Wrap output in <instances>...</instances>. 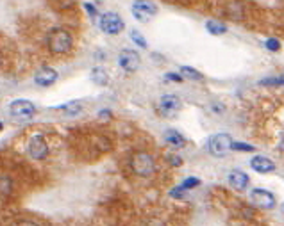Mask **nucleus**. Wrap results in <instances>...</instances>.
<instances>
[{
	"label": "nucleus",
	"instance_id": "obj_21",
	"mask_svg": "<svg viewBox=\"0 0 284 226\" xmlns=\"http://www.w3.org/2000/svg\"><path fill=\"white\" fill-rule=\"evenodd\" d=\"M198 183H200V180H198V178H193V176H191V178H186L184 182H182L181 189H195V187L198 185Z\"/></svg>",
	"mask_w": 284,
	"mask_h": 226
},
{
	"label": "nucleus",
	"instance_id": "obj_18",
	"mask_svg": "<svg viewBox=\"0 0 284 226\" xmlns=\"http://www.w3.org/2000/svg\"><path fill=\"white\" fill-rule=\"evenodd\" d=\"M179 75H181L182 78H189V80H202V78H204V75H202L200 71H197L191 66H181V73Z\"/></svg>",
	"mask_w": 284,
	"mask_h": 226
},
{
	"label": "nucleus",
	"instance_id": "obj_24",
	"mask_svg": "<svg viewBox=\"0 0 284 226\" xmlns=\"http://www.w3.org/2000/svg\"><path fill=\"white\" fill-rule=\"evenodd\" d=\"M166 78H168V80H174V82H182V77L179 73H168Z\"/></svg>",
	"mask_w": 284,
	"mask_h": 226
},
{
	"label": "nucleus",
	"instance_id": "obj_7",
	"mask_svg": "<svg viewBox=\"0 0 284 226\" xmlns=\"http://www.w3.org/2000/svg\"><path fill=\"white\" fill-rule=\"evenodd\" d=\"M139 55L138 52L129 50V48H123L118 54V66L122 68L123 71H136L139 68Z\"/></svg>",
	"mask_w": 284,
	"mask_h": 226
},
{
	"label": "nucleus",
	"instance_id": "obj_16",
	"mask_svg": "<svg viewBox=\"0 0 284 226\" xmlns=\"http://www.w3.org/2000/svg\"><path fill=\"white\" fill-rule=\"evenodd\" d=\"M90 78L95 82V84H99V86H106L107 80H109V77H107L104 68H93L90 73Z\"/></svg>",
	"mask_w": 284,
	"mask_h": 226
},
{
	"label": "nucleus",
	"instance_id": "obj_6",
	"mask_svg": "<svg viewBox=\"0 0 284 226\" xmlns=\"http://www.w3.org/2000/svg\"><path fill=\"white\" fill-rule=\"evenodd\" d=\"M9 112L13 118H18V120H29V118L34 116L36 107L27 100H15L9 105Z\"/></svg>",
	"mask_w": 284,
	"mask_h": 226
},
{
	"label": "nucleus",
	"instance_id": "obj_1",
	"mask_svg": "<svg viewBox=\"0 0 284 226\" xmlns=\"http://www.w3.org/2000/svg\"><path fill=\"white\" fill-rule=\"evenodd\" d=\"M47 41H48V50H50V54H54V55L66 54V52L72 48V45H74V38H72V34L61 27L52 29Z\"/></svg>",
	"mask_w": 284,
	"mask_h": 226
},
{
	"label": "nucleus",
	"instance_id": "obj_22",
	"mask_svg": "<svg viewBox=\"0 0 284 226\" xmlns=\"http://www.w3.org/2000/svg\"><path fill=\"white\" fill-rule=\"evenodd\" d=\"M259 84H263V86H280L282 84V78H263V80L259 82Z\"/></svg>",
	"mask_w": 284,
	"mask_h": 226
},
{
	"label": "nucleus",
	"instance_id": "obj_10",
	"mask_svg": "<svg viewBox=\"0 0 284 226\" xmlns=\"http://www.w3.org/2000/svg\"><path fill=\"white\" fill-rule=\"evenodd\" d=\"M181 107H182V101L177 94H163V96L159 98V109H161L163 114H166V116L175 114Z\"/></svg>",
	"mask_w": 284,
	"mask_h": 226
},
{
	"label": "nucleus",
	"instance_id": "obj_27",
	"mask_svg": "<svg viewBox=\"0 0 284 226\" xmlns=\"http://www.w3.org/2000/svg\"><path fill=\"white\" fill-rule=\"evenodd\" d=\"M170 162L174 164V166H181V164H182V160L179 159V157H170Z\"/></svg>",
	"mask_w": 284,
	"mask_h": 226
},
{
	"label": "nucleus",
	"instance_id": "obj_3",
	"mask_svg": "<svg viewBox=\"0 0 284 226\" xmlns=\"http://www.w3.org/2000/svg\"><path fill=\"white\" fill-rule=\"evenodd\" d=\"M100 31L106 32V34H120L125 27V22L122 20V16H118L116 13H106V15L100 16Z\"/></svg>",
	"mask_w": 284,
	"mask_h": 226
},
{
	"label": "nucleus",
	"instance_id": "obj_5",
	"mask_svg": "<svg viewBox=\"0 0 284 226\" xmlns=\"http://www.w3.org/2000/svg\"><path fill=\"white\" fill-rule=\"evenodd\" d=\"M132 171L138 176H150L154 173V159L149 153H136L132 157Z\"/></svg>",
	"mask_w": 284,
	"mask_h": 226
},
{
	"label": "nucleus",
	"instance_id": "obj_9",
	"mask_svg": "<svg viewBox=\"0 0 284 226\" xmlns=\"http://www.w3.org/2000/svg\"><path fill=\"white\" fill-rule=\"evenodd\" d=\"M250 199H252L254 205L259 208L270 210V208L275 207V196L270 191H264V189H254V191L250 192Z\"/></svg>",
	"mask_w": 284,
	"mask_h": 226
},
{
	"label": "nucleus",
	"instance_id": "obj_28",
	"mask_svg": "<svg viewBox=\"0 0 284 226\" xmlns=\"http://www.w3.org/2000/svg\"><path fill=\"white\" fill-rule=\"evenodd\" d=\"M16 226H38L36 222H32V221H22V222H18Z\"/></svg>",
	"mask_w": 284,
	"mask_h": 226
},
{
	"label": "nucleus",
	"instance_id": "obj_23",
	"mask_svg": "<svg viewBox=\"0 0 284 226\" xmlns=\"http://www.w3.org/2000/svg\"><path fill=\"white\" fill-rule=\"evenodd\" d=\"M279 41H277V39H268V41H266V48H268V50H272V52H275V50H279Z\"/></svg>",
	"mask_w": 284,
	"mask_h": 226
},
{
	"label": "nucleus",
	"instance_id": "obj_25",
	"mask_svg": "<svg viewBox=\"0 0 284 226\" xmlns=\"http://www.w3.org/2000/svg\"><path fill=\"white\" fill-rule=\"evenodd\" d=\"M84 8H86V11L90 13L91 16H97V9H95L93 4H88V2H86V4H84Z\"/></svg>",
	"mask_w": 284,
	"mask_h": 226
},
{
	"label": "nucleus",
	"instance_id": "obj_12",
	"mask_svg": "<svg viewBox=\"0 0 284 226\" xmlns=\"http://www.w3.org/2000/svg\"><path fill=\"white\" fill-rule=\"evenodd\" d=\"M250 166H252L254 171L257 173H273L275 171V162H272L270 159H266V157H261V155H256L252 160H250Z\"/></svg>",
	"mask_w": 284,
	"mask_h": 226
},
{
	"label": "nucleus",
	"instance_id": "obj_29",
	"mask_svg": "<svg viewBox=\"0 0 284 226\" xmlns=\"http://www.w3.org/2000/svg\"><path fill=\"white\" fill-rule=\"evenodd\" d=\"M0 130H2V123H0Z\"/></svg>",
	"mask_w": 284,
	"mask_h": 226
},
{
	"label": "nucleus",
	"instance_id": "obj_2",
	"mask_svg": "<svg viewBox=\"0 0 284 226\" xmlns=\"http://www.w3.org/2000/svg\"><path fill=\"white\" fill-rule=\"evenodd\" d=\"M156 15H158V6L150 0H136L132 4V16L141 24L150 22Z\"/></svg>",
	"mask_w": 284,
	"mask_h": 226
},
{
	"label": "nucleus",
	"instance_id": "obj_19",
	"mask_svg": "<svg viewBox=\"0 0 284 226\" xmlns=\"http://www.w3.org/2000/svg\"><path fill=\"white\" fill-rule=\"evenodd\" d=\"M130 39H132V41H134L138 47L147 48V39H145V36H143L139 31H130Z\"/></svg>",
	"mask_w": 284,
	"mask_h": 226
},
{
	"label": "nucleus",
	"instance_id": "obj_11",
	"mask_svg": "<svg viewBox=\"0 0 284 226\" xmlns=\"http://www.w3.org/2000/svg\"><path fill=\"white\" fill-rule=\"evenodd\" d=\"M57 71L52 70V68H41V70L36 71L34 75V82L38 84V86H52L55 80H57Z\"/></svg>",
	"mask_w": 284,
	"mask_h": 226
},
{
	"label": "nucleus",
	"instance_id": "obj_8",
	"mask_svg": "<svg viewBox=\"0 0 284 226\" xmlns=\"http://www.w3.org/2000/svg\"><path fill=\"white\" fill-rule=\"evenodd\" d=\"M27 152L32 159L43 160L45 157L48 155V145H47V141L43 139V136L31 137V141H29V145H27Z\"/></svg>",
	"mask_w": 284,
	"mask_h": 226
},
{
	"label": "nucleus",
	"instance_id": "obj_20",
	"mask_svg": "<svg viewBox=\"0 0 284 226\" xmlns=\"http://www.w3.org/2000/svg\"><path fill=\"white\" fill-rule=\"evenodd\" d=\"M231 150H238V152H254L252 145H245V143H234L231 145Z\"/></svg>",
	"mask_w": 284,
	"mask_h": 226
},
{
	"label": "nucleus",
	"instance_id": "obj_4",
	"mask_svg": "<svg viewBox=\"0 0 284 226\" xmlns=\"http://www.w3.org/2000/svg\"><path fill=\"white\" fill-rule=\"evenodd\" d=\"M231 145H233V137L229 134H215L207 141V148L217 157H225V153L231 150Z\"/></svg>",
	"mask_w": 284,
	"mask_h": 226
},
{
	"label": "nucleus",
	"instance_id": "obj_26",
	"mask_svg": "<svg viewBox=\"0 0 284 226\" xmlns=\"http://www.w3.org/2000/svg\"><path fill=\"white\" fill-rule=\"evenodd\" d=\"M213 110L217 114H224V105L222 103H213Z\"/></svg>",
	"mask_w": 284,
	"mask_h": 226
},
{
	"label": "nucleus",
	"instance_id": "obj_17",
	"mask_svg": "<svg viewBox=\"0 0 284 226\" xmlns=\"http://www.w3.org/2000/svg\"><path fill=\"white\" fill-rule=\"evenodd\" d=\"M64 114H70V116H77V114L83 112L84 103L83 101H70V103H64L63 107H59Z\"/></svg>",
	"mask_w": 284,
	"mask_h": 226
},
{
	"label": "nucleus",
	"instance_id": "obj_13",
	"mask_svg": "<svg viewBox=\"0 0 284 226\" xmlns=\"http://www.w3.org/2000/svg\"><path fill=\"white\" fill-rule=\"evenodd\" d=\"M249 182H250L249 175L243 171H233L229 175V183L236 191H245V189L249 187Z\"/></svg>",
	"mask_w": 284,
	"mask_h": 226
},
{
	"label": "nucleus",
	"instance_id": "obj_15",
	"mask_svg": "<svg viewBox=\"0 0 284 226\" xmlns=\"http://www.w3.org/2000/svg\"><path fill=\"white\" fill-rule=\"evenodd\" d=\"M205 29H207V32L213 36H222L227 32V27H225V24H222V22H217V20H207L205 22Z\"/></svg>",
	"mask_w": 284,
	"mask_h": 226
},
{
	"label": "nucleus",
	"instance_id": "obj_14",
	"mask_svg": "<svg viewBox=\"0 0 284 226\" xmlns=\"http://www.w3.org/2000/svg\"><path fill=\"white\" fill-rule=\"evenodd\" d=\"M165 141L166 145L172 148H184L186 146V137L177 130H166L165 132Z\"/></svg>",
	"mask_w": 284,
	"mask_h": 226
}]
</instances>
